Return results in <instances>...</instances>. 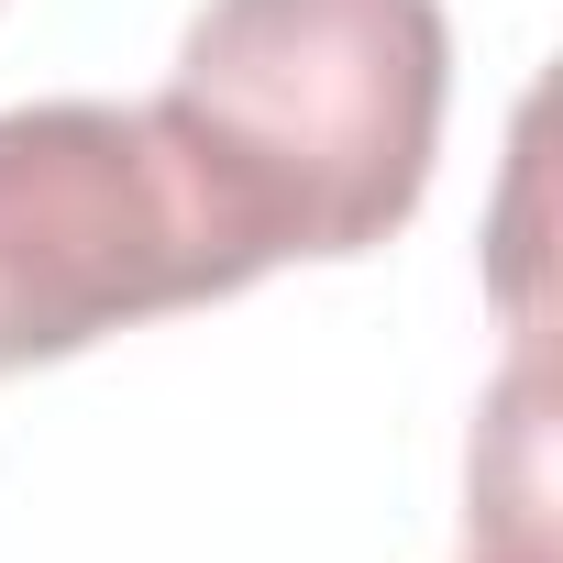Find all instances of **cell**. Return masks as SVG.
Instances as JSON below:
<instances>
[{
  "mask_svg": "<svg viewBox=\"0 0 563 563\" xmlns=\"http://www.w3.org/2000/svg\"><path fill=\"white\" fill-rule=\"evenodd\" d=\"M453 23L442 0H210L166 111L288 254L387 243L442 155Z\"/></svg>",
  "mask_w": 563,
  "mask_h": 563,
  "instance_id": "cell-1",
  "label": "cell"
},
{
  "mask_svg": "<svg viewBox=\"0 0 563 563\" xmlns=\"http://www.w3.org/2000/svg\"><path fill=\"white\" fill-rule=\"evenodd\" d=\"M265 265L276 232L166 100L0 111V376L232 299Z\"/></svg>",
  "mask_w": 563,
  "mask_h": 563,
  "instance_id": "cell-2",
  "label": "cell"
},
{
  "mask_svg": "<svg viewBox=\"0 0 563 563\" xmlns=\"http://www.w3.org/2000/svg\"><path fill=\"white\" fill-rule=\"evenodd\" d=\"M475 563H541V552H475Z\"/></svg>",
  "mask_w": 563,
  "mask_h": 563,
  "instance_id": "cell-3",
  "label": "cell"
}]
</instances>
